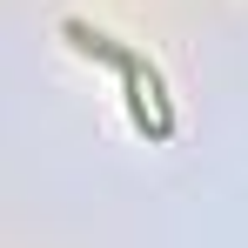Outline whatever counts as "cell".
<instances>
[{
    "label": "cell",
    "mask_w": 248,
    "mask_h": 248,
    "mask_svg": "<svg viewBox=\"0 0 248 248\" xmlns=\"http://www.w3.org/2000/svg\"><path fill=\"white\" fill-rule=\"evenodd\" d=\"M61 34H67V47H74V54H87V61H108L114 74L127 67V54H134V47H121L114 34H101V27H87V20H61Z\"/></svg>",
    "instance_id": "obj_1"
}]
</instances>
